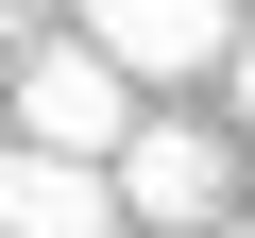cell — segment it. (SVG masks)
Returning <instances> with one entry per match:
<instances>
[{"mask_svg": "<svg viewBox=\"0 0 255 238\" xmlns=\"http://www.w3.org/2000/svg\"><path fill=\"white\" fill-rule=\"evenodd\" d=\"M17 136H51V153H119V136H136V68H119L85 17L34 34V51H17Z\"/></svg>", "mask_w": 255, "mask_h": 238, "instance_id": "1", "label": "cell"}, {"mask_svg": "<svg viewBox=\"0 0 255 238\" xmlns=\"http://www.w3.org/2000/svg\"><path fill=\"white\" fill-rule=\"evenodd\" d=\"M119 153H51V136H0V238H119Z\"/></svg>", "mask_w": 255, "mask_h": 238, "instance_id": "2", "label": "cell"}, {"mask_svg": "<svg viewBox=\"0 0 255 238\" xmlns=\"http://www.w3.org/2000/svg\"><path fill=\"white\" fill-rule=\"evenodd\" d=\"M68 17L136 68V85H187V68H221V51H238V0H68Z\"/></svg>", "mask_w": 255, "mask_h": 238, "instance_id": "3", "label": "cell"}, {"mask_svg": "<svg viewBox=\"0 0 255 238\" xmlns=\"http://www.w3.org/2000/svg\"><path fill=\"white\" fill-rule=\"evenodd\" d=\"M119 204H136V221H221V136H204V119H136V136H119Z\"/></svg>", "mask_w": 255, "mask_h": 238, "instance_id": "4", "label": "cell"}, {"mask_svg": "<svg viewBox=\"0 0 255 238\" xmlns=\"http://www.w3.org/2000/svg\"><path fill=\"white\" fill-rule=\"evenodd\" d=\"M221 119L255 136V17H238V51H221Z\"/></svg>", "mask_w": 255, "mask_h": 238, "instance_id": "5", "label": "cell"}, {"mask_svg": "<svg viewBox=\"0 0 255 238\" xmlns=\"http://www.w3.org/2000/svg\"><path fill=\"white\" fill-rule=\"evenodd\" d=\"M0 136H17V51H0Z\"/></svg>", "mask_w": 255, "mask_h": 238, "instance_id": "6", "label": "cell"}, {"mask_svg": "<svg viewBox=\"0 0 255 238\" xmlns=\"http://www.w3.org/2000/svg\"><path fill=\"white\" fill-rule=\"evenodd\" d=\"M17 17H51V0H0V34H17Z\"/></svg>", "mask_w": 255, "mask_h": 238, "instance_id": "7", "label": "cell"}, {"mask_svg": "<svg viewBox=\"0 0 255 238\" xmlns=\"http://www.w3.org/2000/svg\"><path fill=\"white\" fill-rule=\"evenodd\" d=\"M119 238H187V221H119Z\"/></svg>", "mask_w": 255, "mask_h": 238, "instance_id": "8", "label": "cell"}, {"mask_svg": "<svg viewBox=\"0 0 255 238\" xmlns=\"http://www.w3.org/2000/svg\"><path fill=\"white\" fill-rule=\"evenodd\" d=\"M204 238H255V221H204Z\"/></svg>", "mask_w": 255, "mask_h": 238, "instance_id": "9", "label": "cell"}]
</instances>
